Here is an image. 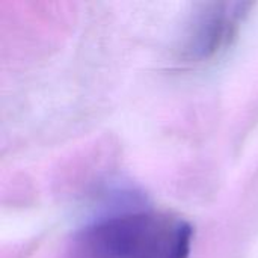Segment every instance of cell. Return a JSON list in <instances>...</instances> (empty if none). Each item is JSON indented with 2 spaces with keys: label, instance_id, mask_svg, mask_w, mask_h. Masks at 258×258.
Listing matches in <instances>:
<instances>
[{
  "label": "cell",
  "instance_id": "1",
  "mask_svg": "<svg viewBox=\"0 0 258 258\" xmlns=\"http://www.w3.org/2000/svg\"><path fill=\"white\" fill-rule=\"evenodd\" d=\"M192 227L162 212H130L100 219L73 243L74 258H189Z\"/></svg>",
  "mask_w": 258,
  "mask_h": 258
},
{
  "label": "cell",
  "instance_id": "2",
  "mask_svg": "<svg viewBox=\"0 0 258 258\" xmlns=\"http://www.w3.org/2000/svg\"><path fill=\"white\" fill-rule=\"evenodd\" d=\"M251 3H207L197 11L181 42L180 57L187 63H203L224 53L248 15Z\"/></svg>",
  "mask_w": 258,
  "mask_h": 258
}]
</instances>
